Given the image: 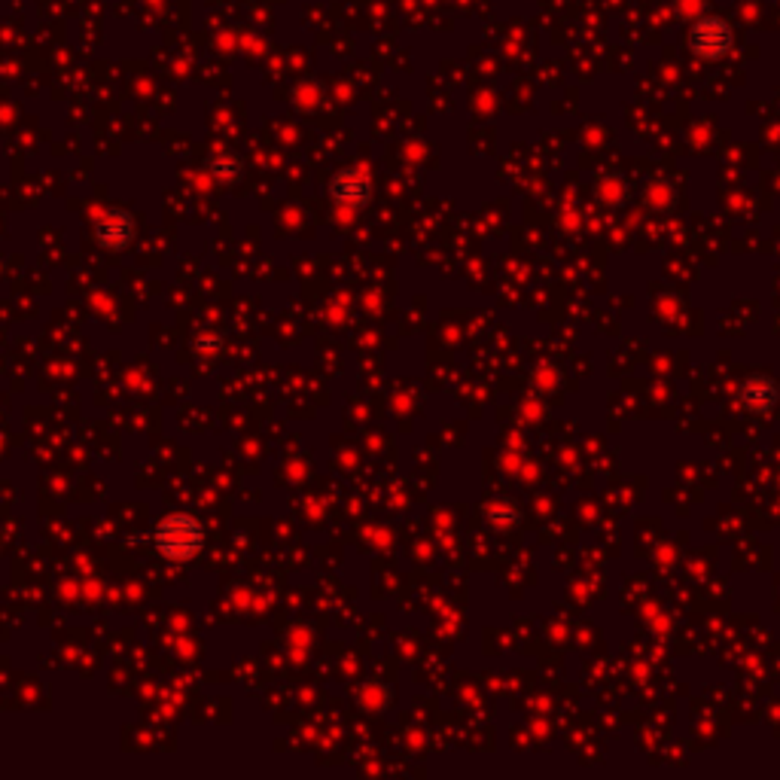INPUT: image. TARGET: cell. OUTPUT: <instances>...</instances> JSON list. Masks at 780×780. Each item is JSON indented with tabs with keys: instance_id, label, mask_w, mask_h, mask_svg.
Returning a JSON list of instances; mask_svg holds the SVG:
<instances>
[{
	"instance_id": "1",
	"label": "cell",
	"mask_w": 780,
	"mask_h": 780,
	"mask_svg": "<svg viewBox=\"0 0 780 780\" xmlns=\"http://www.w3.org/2000/svg\"><path fill=\"white\" fill-rule=\"evenodd\" d=\"M153 546L168 561H192L205 549V528L195 515L189 512H168L156 522Z\"/></svg>"
},
{
	"instance_id": "5",
	"label": "cell",
	"mask_w": 780,
	"mask_h": 780,
	"mask_svg": "<svg viewBox=\"0 0 780 780\" xmlns=\"http://www.w3.org/2000/svg\"><path fill=\"white\" fill-rule=\"evenodd\" d=\"M741 400L753 412H771L777 406V400H780V387L768 375H753L741 387Z\"/></svg>"
},
{
	"instance_id": "2",
	"label": "cell",
	"mask_w": 780,
	"mask_h": 780,
	"mask_svg": "<svg viewBox=\"0 0 780 780\" xmlns=\"http://www.w3.org/2000/svg\"><path fill=\"white\" fill-rule=\"evenodd\" d=\"M689 49L701 61H720L735 49V31L723 16H701L689 28Z\"/></svg>"
},
{
	"instance_id": "3",
	"label": "cell",
	"mask_w": 780,
	"mask_h": 780,
	"mask_svg": "<svg viewBox=\"0 0 780 780\" xmlns=\"http://www.w3.org/2000/svg\"><path fill=\"white\" fill-rule=\"evenodd\" d=\"M372 195V180L363 168H342L330 180V199L345 208H363Z\"/></svg>"
},
{
	"instance_id": "4",
	"label": "cell",
	"mask_w": 780,
	"mask_h": 780,
	"mask_svg": "<svg viewBox=\"0 0 780 780\" xmlns=\"http://www.w3.org/2000/svg\"><path fill=\"white\" fill-rule=\"evenodd\" d=\"M135 238V217L125 211H110L95 223V241L107 250H122Z\"/></svg>"
}]
</instances>
